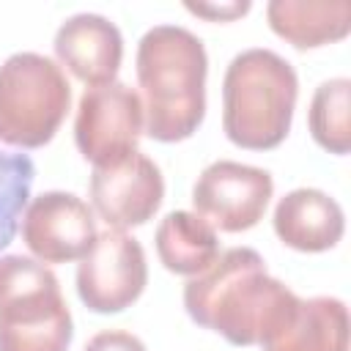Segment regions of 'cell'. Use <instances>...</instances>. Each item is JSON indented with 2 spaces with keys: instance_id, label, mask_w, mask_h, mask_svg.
<instances>
[{
  "instance_id": "1",
  "label": "cell",
  "mask_w": 351,
  "mask_h": 351,
  "mask_svg": "<svg viewBox=\"0 0 351 351\" xmlns=\"http://www.w3.org/2000/svg\"><path fill=\"white\" fill-rule=\"evenodd\" d=\"M296 293L269 277L266 261L252 247H230L184 285L189 318L230 346H258L296 304Z\"/></svg>"
},
{
  "instance_id": "9",
  "label": "cell",
  "mask_w": 351,
  "mask_h": 351,
  "mask_svg": "<svg viewBox=\"0 0 351 351\" xmlns=\"http://www.w3.org/2000/svg\"><path fill=\"white\" fill-rule=\"evenodd\" d=\"M19 233L41 263L80 261L99 236L93 208L74 192L60 189L41 192L25 206Z\"/></svg>"
},
{
  "instance_id": "18",
  "label": "cell",
  "mask_w": 351,
  "mask_h": 351,
  "mask_svg": "<svg viewBox=\"0 0 351 351\" xmlns=\"http://www.w3.org/2000/svg\"><path fill=\"white\" fill-rule=\"evenodd\" d=\"M82 351H145L143 340L126 329H104L93 335Z\"/></svg>"
},
{
  "instance_id": "13",
  "label": "cell",
  "mask_w": 351,
  "mask_h": 351,
  "mask_svg": "<svg viewBox=\"0 0 351 351\" xmlns=\"http://www.w3.org/2000/svg\"><path fill=\"white\" fill-rule=\"evenodd\" d=\"M258 346L263 351H348V307L335 296L296 299Z\"/></svg>"
},
{
  "instance_id": "3",
  "label": "cell",
  "mask_w": 351,
  "mask_h": 351,
  "mask_svg": "<svg viewBox=\"0 0 351 351\" xmlns=\"http://www.w3.org/2000/svg\"><path fill=\"white\" fill-rule=\"evenodd\" d=\"M299 96L296 69L266 47L239 52L222 77L225 137L247 151L277 148L293 121Z\"/></svg>"
},
{
  "instance_id": "5",
  "label": "cell",
  "mask_w": 351,
  "mask_h": 351,
  "mask_svg": "<svg viewBox=\"0 0 351 351\" xmlns=\"http://www.w3.org/2000/svg\"><path fill=\"white\" fill-rule=\"evenodd\" d=\"M71 107L66 71L47 55L14 52L0 63V143L41 148Z\"/></svg>"
},
{
  "instance_id": "15",
  "label": "cell",
  "mask_w": 351,
  "mask_h": 351,
  "mask_svg": "<svg viewBox=\"0 0 351 351\" xmlns=\"http://www.w3.org/2000/svg\"><path fill=\"white\" fill-rule=\"evenodd\" d=\"M156 255L173 274L195 277L219 255L217 230L192 211H170L156 228Z\"/></svg>"
},
{
  "instance_id": "17",
  "label": "cell",
  "mask_w": 351,
  "mask_h": 351,
  "mask_svg": "<svg viewBox=\"0 0 351 351\" xmlns=\"http://www.w3.org/2000/svg\"><path fill=\"white\" fill-rule=\"evenodd\" d=\"M36 181V165L27 154L0 151V250H5L22 222V211L30 203Z\"/></svg>"
},
{
  "instance_id": "19",
  "label": "cell",
  "mask_w": 351,
  "mask_h": 351,
  "mask_svg": "<svg viewBox=\"0 0 351 351\" xmlns=\"http://www.w3.org/2000/svg\"><path fill=\"white\" fill-rule=\"evenodd\" d=\"M186 11L197 14V16H208V19H233L250 11V3H225V5H208V3H186Z\"/></svg>"
},
{
  "instance_id": "8",
  "label": "cell",
  "mask_w": 351,
  "mask_h": 351,
  "mask_svg": "<svg viewBox=\"0 0 351 351\" xmlns=\"http://www.w3.org/2000/svg\"><path fill=\"white\" fill-rule=\"evenodd\" d=\"M271 195L274 181L269 170L233 159H217L197 176L192 186V206L195 214L211 228L239 233L263 219Z\"/></svg>"
},
{
  "instance_id": "4",
  "label": "cell",
  "mask_w": 351,
  "mask_h": 351,
  "mask_svg": "<svg viewBox=\"0 0 351 351\" xmlns=\"http://www.w3.org/2000/svg\"><path fill=\"white\" fill-rule=\"evenodd\" d=\"M74 324L49 266L0 258V351H69Z\"/></svg>"
},
{
  "instance_id": "11",
  "label": "cell",
  "mask_w": 351,
  "mask_h": 351,
  "mask_svg": "<svg viewBox=\"0 0 351 351\" xmlns=\"http://www.w3.org/2000/svg\"><path fill=\"white\" fill-rule=\"evenodd\" d=\"M58 60L85 85L99 88L115 82L123 60V36L115 22L101 14H74L55 33Z\"/></svg>"
},
{
  "instance_id": "14",
  "label": "cell",
  "mask_w": 351,
  "mask_h": 351,
  "mask_svg": "<svg viewBox=\"0 0 351 351\" xmlns=\"http://www.w3.org/2000/svg\"><path fill=\"white\" fill-rule=\"evenodd\" d=\"M269 27L296 49H313L348 36V0H271L266 5Z\"/></svg>"
},
{
  "instance_id": "2",
  "label": "cell",
  "mask_w": 351,
  "mask_h": 351,
  "mask_svg": "<svg viewBox=\"0 0 351 351\" xmlns=\"http://www.w3.org/2000/svg\"><path fill=\"white\" fill-rule=\"evenodd\" d=\"M134 63L145 134L159 143L192 137L206 115L208 58L203 41L181 25H154L143 33Z\"/></svg>"
},
{
  "instance_id": "10",
  "label": "cell",
  "mask_w": 351,
  "mask_h": 351,
  "mask_svg": "<svg viewBox=\"0 0 351 351\" xmlns=\"http://www.w3.org/2000/svg\"><path fill=\"white\" fill-rule=\"evenodd\" d=\"M165 197V178L159 165L134 151L112 165L93 167L90 203L93 211L112 230H126L148 222Z\"/></svg>"
},
{
  "instance_id": "12",
  "label": "cell",
  "mask_w": 351,
  "mask_h": 351,
  "mask_svg": "<svg viewBox=\"0 0 351 351\" xmlns=\"http://www.w3.org/2000/svg\"><path fill=\"white\" fill-rule=\"evenodd\" d=\"M271 222L277 239L299 252L332 250L346 230V214L340 203L313 186H299L282 195L274 206Z\"/></svg>"
},
{
  "instance_id": "16",
  "label": "cell",
  "mask_w": 351,
  "mask_h": 351,
  "mask_svg": "<svg viewBox=\"0 0 351 351\" xmlns=\"http://www.w3.org/2000/svg\"><path fill=\"white\" fill-rule=\"evenodd\" d=\"M348 96H351V80L335 77L324 80L310 101L307 123L313 140L329 151V154H348L351 148V126H348Z\"/></svg>"
},
{
  "instance_id": "7",
  "label": "cell",
  "mask_w": 351,
  "mask_h": 351,
  "mask_svg": "<svg viewBox=\"0 0 351 351\" xmlns=\"http://www.w3.org/2000/svg\"><path fill=\"white\" fill-rule=\"evenodd\" d=\"M148 282L143 244L126 230L107 228L80 258L77 293L93 313H121L140 299Z\"/></svg>"
},
{
  "instance_id": "6",
  "label": "cell",
  "mask_w": 351,
  "mask_h": 351,
  "mask_svg": "<svg viewBox=\"0 0 351 351\" xmlns=\"http://www.w3.org/2000/svg\"><path fill=\"white\" fill-rule=\"evenodd\" d=\"M145 129L140 93L126 82L85 88L74 118V143L93 165H112L137 151Z\"/></svg>"
}]
</instances>
